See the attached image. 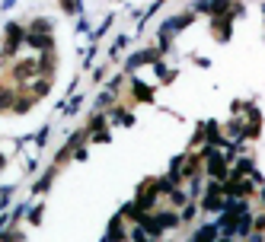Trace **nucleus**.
Returning a JSON list of instances; mask_svg holds the SVG:
<instances>
[{"instance_id": "nucleus-1", "label": "nucleus", "mask_w": 265, "mask_h": 242, "mask_svg": "<svg viewBox=\"0 0 265 242\" xmlns=\"http://www.w3.org/2000/svg\"><path fill=\"white\" fill-rule=\"evenodd\" d=\"M214 35H218L221 42L227 39V35H230V16H227V19H224V16H218V19H214Z\"/></svg>"}, {"instance_id": "nucleus-2", "label": "nucleus", "mask_w": 265, "mask_h": 242, "mask_svg": "<svg viewBox=\"0 0 265 242\" xmlns=\"http://www.w3.org/2000/svg\"><path fill=\"white\" fill-rule=\"evenodd\" d=\"M29 35H51V22H48V19H35Z\"/></svg>"}, {"instance_id": "nucleus-3", "label": "nucleus", "mask_w": 265, "mask_h": 242, "mask_svg": "<svg viewBox=\"0 0 265 242\" xmlns=\"http://www.w3.org/2000/svg\"><path fill=\"white\" fill-rule=\"evenodd\" d=\"M135 96H138V99H144V102H150V99H153V93L144 86V83H135Z\"/></svg>"}, {"instance_id": "nucleus-4", "label": "nucleus", "mask_w": 265, "mask_h": 242, "mask_svg": "<svg viewBox=\"0 0 265 242\" xmlns=\"http://www.w3.org/2000/svg\"><path fill=\"white\" fill-rule=\"evenodd\" d=\"M61 7L67 10V13H74V10H77V0H61Z\"/></svg>"}, {"instance_id": "nucleus-5", "label": "nucleus", "mask_w": 265, "mask_h": 242, "mask_svg": "<svg viewBox=\"0 0 265 242\" xmlns=\"http://www.w3.org/2000/svg\"><path fill=\"white\" fill-rule=\"evenodd\" d=\"M214 242H230V239H214Z\"/></svg>"}]
</instances>
